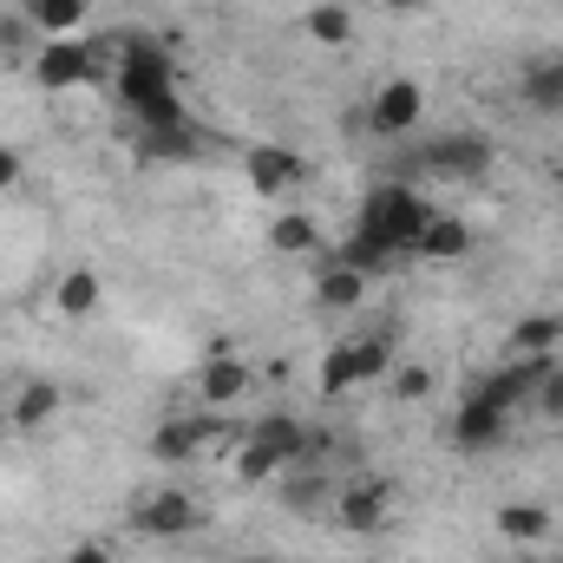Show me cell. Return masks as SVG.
<instances>
[{"label": "cell", "instance_id": "obj_29", "mask_svg": "<svg viewBox=\"0 0 563 563\" xmlns=\"http://www.w3.org/2000/svg\"><path fill=\"white\" fill-rule=\"evenodd\" d=\"M13 184H20V151L0 144V190H13Z\"/></svg>", "mask_w": 563, "mask_h": 563}, {"label": "cell", "instance_id": "obj_19", "mask_svg": "<svg viewBox=\"0 0 563 563\" xmlns=\"http://www.w3.org/2000/svg\"><path fill=\"white\" fill-rule=\"evenodd\" d=\"M53 413H59V387H53V380H26V387L13 394V426H20V432L46 426Z\"/></svg>", "mask_w": 563, "mask_h": 563}, {"label": "cell", "instance_id": "obj_18", "mask_svg": "<svg viewBox=\"0 0 563 563\" xmlns=\"http://www.w3.org/2000/svg\"><path fill=\"white\" fill-rule=\"evenodd\" d=\"M361 295H367V276L347 269V263H328V269L314 276V301H321V308H354Z\"/></svg>", "mask_w": 563, "mask_h": 563}, {"label": "cell", "instance_id": "obj_27", "mask_svg": "<svg viewBox=\"0 0 563 563\" xmlns=\"http://www.w3.org/2000/svg\"><path fill=\"white\" fill-rule=\"evenodd\" d=\"M394 394H400V400H426V394H432V374H426V367H400V374H394Z\"/></svg>", "mask_w": 563, "mask_h": 563}, {"label": "cell", "instance_id": "obj_23", "mask_svg": "<svg viewBox=\"0 0 563 563\" xmlns=\"http://www.w3.org/2000/svg\"><path fill=\"white\" fill-rule=\"evenodd\" d=\"M334 263H347V269H361V276H380V269H394V250L354 230V236L341 243V256H334Z\"/></svg>", "mask_w": 563, "mask_h": 563}, {"label": "cell", "instance_id": "obj_33", "mask_svg": "<svg viewBox=\"0 0 563 563\" xmlns=\"http://www.w3.org/2000/svg\"><path fill=\"white\" fill-rule=\"evenodd\" d=\"M511 563H531V558H511Z\"/></svg>", "mask_w": 563, "mask_h": 563}, {"label": "cell", "instance_id": "obj_16", "mask_svg": "<svg viewBox=\"0 0 563 563\" xmlns=\"http://www.w3.org/2000/svg\"><path fill=\"white\" fill-rule=\"evenodd\" d=\"M465 250H472L465 217H439V210H432V223H426L420 243H413V256H426V263H452V256H465Z\"/></svg>", "mask_w": 563, "mask_h": 563}, {"label": "cell", "instance_id": "obj_15", "mask_svg": "<svg viewBox=\"0 0 563 563\" xmlns=\"http://www.w3.org/2000/svg\"><path fill=\"white\" fill-rule=\"evenodd\" d=\"M139 151L144 157H164V164H190L203 144H197L190 119H170V125H139Z\"/></svg>", "mask_w": 563, "mask_h": 563}, {"label": "cell", "instance_id": "obj_6", "mask_svg": "<svg viewBox=\"0 0 563 563\" xmlns=\"http://www.w3.org/2000/svg\"><path fill=\"white\" fill-rule=\"evenodd\" d=\"M217 439H230V445H236L243 432L203 407L197 420H164V426H157V432H151V459H164V465H170V459H197V452H203V445H217Z\"/></svg>", "mask_w": 563, "mask_h": 563}, {"label": "cell", "instance_id": "obj_28", "mask_svg": "<svg viewBox=\"0 0 563 563\" xmlns=\"http://www.w3.org/2000/svg\"><path fill=\"white\" fill-rule=\"evenodd\" d=\"M531 407H538L544 420H563V367L544 380V387H538V400H531Z\"/></svg>", "mask_w": 563, "mask_h": 563}, {"label": "cell", "instance_id": "obj_31", "mask_svg": "<svg viewBox=\"0 0 563 563\" xmlns=\"http://www.w3.org/2000/svg\"><path fill=\"white\" fill-rule=\"evenodd\" d=\"M387 7H400V13H413V7H426V0H387Z\"/></svg>", "mask_w": 563, "mask_h": 563}, {"label": "cell", "instance_id": "obj_8", "mask_svg": "<svg viewBox=\"0 0 563 563\" xmlns=\"http://www.w3.org/2000/svg\"><path fill=\"white\" fill-rule=\"evenodd\" d=\"M426 112V92L413 79H387L380 92H374V106H367V132L374 139H407L413 125H420Z\"/></svg>", "mask_w": 563, "mask_h": 563}, {"label": "cell", "instance_id": "obj_20", "mask_svg": "<svg viewBox=\"0 0 563 563\" xmlns=\"http://www.w3.org/2000/svg\"><path fill=\"white\" fill-rule=\"evenodd\" d=\"M498 538H511V544H544V538H551V511H544V505H505V511H498Z\"/></svg>", "mask_w": 563, "mask_h": 563}, {"label": "cell", "instance_id": "obj_32", "mask_svg": "<svg viewBox=\"0 0 563 563\" xmlns=\"http://www.w3.org/2000/svg\"><path fill=\"white\" fill-rule=\"evenodd\" d=\"M236 563H282V558H236Z\"/></svg>", "mask_w": 563, "mask_h": 563}, {"label": "cell", "instance_id": "obj_21", "mask_svg": "<svg viewBox=\"0 0 563 563\" xmlns=\"http://www.w3.org/2000/svg\"><path fill=\"white\" fill-rule=\"evenodd\" d=\"M269 243H276L282 256H308V250L321 243V230H314L308 210H282L276 223H269Z\"/></svg>", "mask_w": 563, "mask_h": 563}, {"label": "cell", "instance_id": "obj_3", "mask_svg": "<svg viewBox=\"0 0 563 563\" xmlns=\"http://www.w3.org/2000/svg\"><path fill=\"white\" fill-rule=\"evenodd\" d=\"M301 452H308V426L288 420V413H269V420H256L236 439V478H243V485H269V478H282Z\"/></svg>", "mask_w": 563, "mask_h": 563}, {"label": "cell", "instance_id": "obj_2", "mask_svg": "<svg viewBox=\"0 0 563 563\" xmlns=\"http://www.w3.org/2000/svg\"><path fill=\"white\" fill-rule=\"evenodd\" d=\"M432 223V203H426L413 184H400V177H387V184H374L367 190V203H361V236H374V243H387L394 256L400 250H413L420 243V230Z\"/></svg>", "mask_w": 563, "mask_h": 563}, {"label": "cell", "instance_id": "obj_1", "mask_svg": "<svg viewBox=\"0 0 563 563\" xmlns=\"http://www.w3.org/2000/svg\"><path fill=\"white\" fill-rule=\"evenodd\" d=\"M119 99L132 106L139 125H170V119H184V106H177V73H170V53H164L157 40H125V53H119Z\"/></svg>", "mask_w": 563, "mask_h": 563}, {"label": "cell", "instance_id": "obj_5", "mask_svg": "<svg viewBox=\"0 0 563 563\" xmlns=\"http://www.w3.org/2000/svg\"><path fill=\"white\" fill-rule=\"evenodd\" d=\"M413 164H420V170H432V177L472 184V177H485V170H492V139H478V132H445V139L426 144Z\"/></svg>", "mask_w": 563, "mask_h": 563}, {"label": "cell", "instance_id": "obj_7", "mask_svg": "<svg viewBox=\"0 0 563 563\" xmlns=\"http://www.w3.org/2000/svg\"><path fill=\"white\" fill-rule=\"evenodd\" d=\"M328 518H334L341 531H380V525L394 518V485H387V478H361V485H341Z\"/></svg>", "mask_w": 563, "mask_h": 563}, {"label": "cell", "instance_id": "obj_22", "mask_svg": "<svg viewBox=\"0 0 563 563\" xmlns=\"http://www.w3.org/2000/svg\"><path fill=\"white\" fill-rule=\"evenodd\" d=\"M558 341H563V321H558V314H525V321L511 328V347H518V354H551Z\"/></svg>", "mask_w": 563, "mask_h": 563}, {"label": "cell", "instance_id": "obj_24", "mask_svg": "<svg viewBox=\"0 0 563 563\" xmlns=\"http://www.w3.org/2000/svg\"><path fill=\"white\" fill-rule=\"evenodd\" d=\"M334 492H341L334 478H288L282 485V505L288 511H334Z\"/></svg>", "mask_w": 563, "mask_h": 563}, {"label": "cell", "instance_id": "obj_12", "mask_svg": "<svg viewBox=\"0 0 563 563\" xmlns=\"http://www.w3.org/2000/svg\"><path fill=\"white\" fill-rule=\"evenodd\" d=\"M505 420H511V413H498L492 400L472 394V400L459 407V420H452V445H459V452H492V445L505 439Z\"/></svg>", "mask_w": 563, "mask_h": 563}, {"label": "cell", "instance_id": "obj_4", "mask_svg": "<svg viewBox=\"0 0 563 563\" xmlns=\"http://www.w3.org/2000/svg\"><path fill=\"white\" fill-rule=\"evenodd\" d=\"M394 367V328H374V334H354L341 347H328L321 361V394H347V387H367Z\"/></svg>", "mask_w": 563, "mask_h": 563}, {"label": "cell", "instance_id": "obj_34", "mask_svg": "<svg viewBox=\"0 0 563 563\" xmlns=\"http://www.w3.org/2000/svg\"><path fill=\"white\" fill-rule=\"evenodd\" d=\"M544 563H563V558H544Z\"/></svg>", "mask_w": 563, "mask_h": 563}, {"label": "cell", "instance_id": "obj_11", "mask_svg": "<svg viewBox=\"0 0 563 563\" xmlns=\"http://www.w3.org/2000/svg\"><path fill=\"white\" fill-rule=\"evenodd\" d=\"M243 170H250V184H256L263 197H282V190H295V184L308 177V164H301L295 151H282V144H256V151L243 157Z\"/></svg>", "mask_w": 563, "mask_h": 563}, {"label": "cell", "instance_id": "obj_26", "mask_svg": "<svg viewBox=\"0 0 563 563\" xmlns=\"http://www.w3.org/2000/svg\"><path fill=\"white\" fill-rule=\"evenodd\" d=\"M347 33H354V13H347V7H314V13H308V40L347 46Z\"/></svg>", "mask_w": 563, "mask_h": 563}, {"label": "cell", "instance_id": "obj_9", "mask_svg": "<svg viewBox=\"0 0 563 563\" xmlns=\"http://www.w3.org/2000/svg\"><path fill=\"white\" fill-rule=\"evenodd\" d=\"M132 525H139L144 538H190L203 525V505L190 492H151L139 511H132Z\"/></svg>", "mask_w": 563, "mask_h": 563}, {"label": "cell", "instance_id": "obj_10", "mask_svg": "<svg viewBox=\"0 0 563 563\" xmlns=\"http://www.w3.org/2000/svg\"><path fill=\"white\" fill-rule=\"evenodd\" d=\"M33 79H40L46 92H73V86L92 79V53H86L79 40H53V46L33 59Z\"/></svg>", "mask_w": 563, "mask_h": 563}, {"label": "cell", "instance_id": "obj_13", "mask_svg": "<svg viewBox=\"0 0 563 563\" xmlns=\"http://www.w3.org/2000/svg\"><path fill=\"white\" fill-rule=\"evenodd\" d=\"M518 92L531 112H563V53H531L518 73Z\"/></svg>", "mask_w": 563, "mask_h": 563}, {"label": "cell", "instance_id": "obj_14", "mask_svg": "<svg viewBox=\"0 0 563 563\" xmlns=\"http://www.w3.org/2000/svg\"><path fill=\"white\" fill-rule=\"evenodd\" d=\"M243 394H250V367H243V361H230V354H217V361L197 374V400H203L210 413H223V407H230V400H243Z\"/></svg>", "mask_w": 563, "mask_h": 563}, {"label": "cell", "instance_id": "obj_25", "mask_svg": "<svg viewBox=\"0 0 563 563\" xmlns=\"http://www.w3.org/2000/svg\"><path fill=\"white\" fill-rule=\"evenodd\" d=\"M59 314H92L99 308V276L92 269H73V276H59Z\"/></svg>", "mask_w": 563, "mask_h": 563}, {"label": "cell", "instance_id": "obj_30", "mask_svg": "<svg viewBox=\"0 0 563 563\" xmlns=\"http://www.w3.org/2000/svg\"><path fill=\"white\" fill-rule=\"evenodd\" d=\"M73 563H112V558H106V544H79V551H73Z\"/></svg>", "mask_w": 563, "mask_h": 563}, {"label": "cell", "instance_id": "obj_17", "mask_svg": "<svg viewBox=\"0 0 563 563\" xmlns=\"http://www.w3.org/2000/svg\"><path fill=\"white\" fill-rule=\"evenodd\" d=\"M20 20L40 26L46 40H73V26L86 20V0H20Z\"/></svg>", "mask_w": 563, "mask_h": 563}]
</instances>
